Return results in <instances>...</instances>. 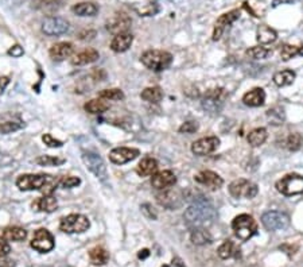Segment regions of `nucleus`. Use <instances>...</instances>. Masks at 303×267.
Listing matches in <instances>:
<instances>
[{
  "label": "nucleus",
  "instance_id": "5fc2aeb1",
  "mask_svg": "<svg viewBox=\"0 0 303 267\" xmlns=\"http://www.w3.org/2000/svg\"><path fill=\"white\" fill-rule=\"evenodd\" d=\"M280 250H283V251H286V250H287L288 255H293L294 251H297V247L290 246V244H284V246H280Z\"/></svg>",
  "mask_w": 303,
  "mask_h": 267
},
{
  "label": "nucleus",
  "instance_id": "4468645a",
  "mask_svg": "<svg viewBox=\"0 0 303 267\" xmlns=\"http://www.w3.org/2000/svg\"><path fill=\"white\" fill-rule=\"evenodd\" d=\"M240 18V11L233 10L231 12H227L224 14L217 19L216 25H214V31H213V41H218L221 35L224 34V31L227 27H229L232 25L233 22H236Z\"/></svg>",
  "mask_w": 303,
  "mask_h": 267
},
{
  "label": "nucleus",
  "instance_id": "4d7b16f0",
  "mask_svg": "<svg viewBox=\"0 0 303 267\" xmlns=\"http://www.w3.org/2000/svg\"><path fill=\"white\" fill-rule=\"evenodd\" d=\"M288 1H291V0H273V5L276 7V5L280 4V3H288Z\"/></svg>",
  "mask_w": 303,
  "mask_h": 267
},
{
  "label": "nucleus",
  "instance_id": "de8ad7c7",
  "mask_svg": "<svg viewBox=\"0 0 303 267\" xmlns=\"http://www.w3.org/2000/svg\"><path fill=\"white\" fill-rule=\"evenodd\" d=\"M11 252V246L8 241L5 240L4 237H0V259L5 258Z\"/></svg>",
  "mask_w": 303,
  "mask_h": 267
},
{
  "label": "nucleus",
  "instance_id": "dca6fc26",
  "mask_svg": "<svg viewBox=\"0 0 303 267\" xmlns=\"http://www.w3.org/2000/svg\"><path fill=\"white\" fill-rule=\"evenodd\" d=\"M227 98V92L222 88H216V89H210L205 93V99H203V108L207 111H213L216 112L218 111V104L222 105L224 99Z\"/></svg>",
  "mask_w": 303,
  "mask_h": 267
},
{
  "label": "nucleus",
  "instance_id": "5701e85b",
  "mask_svg": "<svg viewBox=\"0 0 303 267\" xmlns=\"http://www.w3.org/2000/svg\"><path fill=\"white\" fill-rule=\"evenodd\" d=\"M33 209H35L38 212H46V213H51L57 209L58 206V202H57V199L54 196H43L40 199H36L34 202H33Z\"/></svg>",
  "mask_w": 303,
  "mask_h": 267
},
{
  "label": "nucleus",
  "instance_id": "c03bdc74",
  "mask_svg": "<svg viewBox=\"0 0 303 267\" xmlns=\"http://www.w3.org/2000/svg\"><path fill=\"white\" fill-rule=\"evenodd\" d=\"M81 184V180L78 177H65V178H61L60 180V186L64 189H70V188H76Z\"/></svg>",
  "mask_w": 303,
  "mask_h": 267
},
{
  "label": "nucleus",
  "instance_id": "c9c22d12",
  "mask_svg": "<svg viewBox=\"0 0 303 267\" xmlns=\"http://www.w3.org/2000/svg\"><path fill=\"white\" fill-rule=\"evenodd\" d=\"M134 10L136 11L140 16H152L158 14L159 5L155 1H147V3H143V4L134 5Z\"/></svg>",
  "mask_w": 303,
  "mask_h": 267
},
{
  "label": "nucleus",
  "instance_id": "c85d7f7f",
  "mask_svg": "<svg viewBox=\"0 0 303 267\" xmlns=\"http://www.w3.org/2000/svg\"><path fill=\"white\" fill-rule=\"evenodd\" d=\"M217 254L221 259H231V258L238 257V255H240V251H238L237 247L235 246L233 241L225 240L221 246L218 247Z\"/></svg>",
  "mask_w": 303,
  "mask_h": 267
},
{
  "label": "nucleus",
  "instance_id": "b1692460",
  "mask_svg": "<svg viewBox=\"0 0 303 267\" xmlns=\"http://www.w3.org/2000/svg\"><path fill=\"white\" fill-rule=\"evenodd\" d=\"M266 101V92L262 88H255L242 96V103L248 107H260Z\"/></svg>",
  "mask_w": 303,
  "mask_h": 267
},
{
  "label": "nucleus",
  "instance_id": "9b49d317",
  "mask_svg": "<svg viewBox=\"0 0 303 267\" xmlns=\"http://www.w3.org/2000/svg\"><path fill=\"white\" fill-rule=\"evenodd\" d=\"M67 30H69V22L60 16H47L45 21L42 22V31L49 36L65 34Z\"/></svg>",
  "mask_w": 303,
  "mask_h": 267
},
{
  "label": "nucleus",
  "instance_id": "6e6d98bb",
  "mask_svg": "<svg viewBox=\"0 0 303 267\" xmlns=\"http://www.w3.org/2000/svg\"><path fill=\"white\" fill-rule=\"evenodd\" d=\"M148 257H150V250H147V248L140 250L139 254H137V258H139V259H146V258H148Z\"/></svg>",
  "mask_w": 303,
  "mask_h": 267
},
{
  "label": "nucleus",
  "instance_id": "cd10ccee",
  "mask_svg": "<svg viewBox=\"0 0 303 267\" xmlns=\"http://www.w3.org/2000/svg\"><path fill=\"white\" fill-rule=\"evenodd\" d=\"M73 12L78 16H95L99 12V7L92 1H82L73 5Z\"/></svg>",
  "mask_w": 303,
  "mask_h": 267
},
{
  "label": "nucleus",
  "instance_id": "f257e3e1",
  "mask_svg": "<svg viewBox=\"0 0 303 267\" xmlns=\"http://www.w3.org/2000/svg\"><path fill=\"white\" fill-rule=\"evenodd\" d=\"M60 180L50 174H23L18 177L16 186L23 192L39 190L43 196H51L60 186Z\"/></svg>",
  "mask_w": 303,
  "mask_h": 267
},
{
  "label": "nucleus",
  "instance_id": "a19ab883",
  "mask_svg": "<svg viewBox=\"0 0 303 267\" xmlns=\"http://www.w3.org/2000/svg\"><path fill=\"white\" fill-rule=\"evenodd\" d=\"M286 144H287V149L290 150V151H298V150L302 147V144H303L302 134H299V133L290 134Z\"/></svg>",
  "mask_w": 303,
  "mask_h": 267
},
{
  "label": "nucleus",
  "instance_id": "a211bd4d",
  "mask_svg": "<svg viewBox=\"0 0 303 267\" xmlns=\"http://www.w3.org/2000/svg\"><path fill=\"white\" fill-rule=\"evenodd\" d=\"M140 154V151L137 149H130V147H116L109 153V160L116 165H123L127 162H131L137 155Z\"/></svg>",
  "mask_w": 303,
  "mask_h": 267
},
{
  "label": "nucleus",
  "instance_id": "0eeeda50",
  "mask_svg": "<svg viewBox=\"0 0 303 267\" xmlns=\"http://www.w3.org/2000/svg\"><path fill=\"white\" fill-rule=\"evenodd\" d=\"M82 161L85 164L86 169L96 175L97 178H100L102 181L106 180L108 173H106L105 162L102 161L100 155L93 153V151H84L82 153Z\"/></svg>",
  "mask_w": 303,
  "mask_h": 267
},
{
  "label": "nucleus",
  "instance_id": "bb28decb",
  "mask_svg": "<svg viewBox=\"0 0 303 267\" xmlns=\"http://www.w3.org/2000/svg\"><path fill=\"white\" fill-rule=\"evenodd\" d=\"M276 38H278V34H276V31L271 29V27L266 26V25H262V26L258 27L256 39H258L259 43L268 45V43H272V42L276 41Z\"/></svg>",
  "mask_w": 303,
  "mask_h": 267
},
{
  "label": "nucleus",
  "instance_id": "f704fd0d",
  "mask_svg": "<svg viewBox=\"0 0 303 267\" xmlns=\"http://www.w3.org/2000/svg\"><path fill=\"white\" fill-rule=\"evenodd\" d=\"M140 96L143 100H146L148 103H159L163 99V92L159 87H150L146 88Z\"/></svg>",
  "mask_w": 303,
  "mask_h": 267
},
{
  "label": "nucleus",
  "instance_id": "ea45409f",
  "mask_svg": "<svg viewBox=\"0 0 303 267\" xmlns=\"http://www.w3.org/2000/svg\"><path fill=\"white\" fill-rule=\"evenodd\" d=\"M269 54H271V50L263 46L251 47V49H248L247 52H245V56L252 58V60H264V58H267Z\"/></svg>",
  "mask_w": 303,
  "mask_h": 267
},
{
  "label": "nucleus",
  "instance_id": "412c9836",
  "mask_svg": "<svg viewBox=\"0 0 303 267\" xmlns=\"http://www.w3.org/2000/svg\"><path fill=\"white\" fill-rule=\"evenodd\" d=\"M100 58V54L95 49H86L84 52H80L71 57V65L74 67H82V65H88L92 62H96Z\"/></svg>",
  "mask_w": 303,
  "mask_h": 267
},
{
  "label": "nucleus",
  "instance_id": "37998d69",
  "mask_svg": "<svg viewBox=\"0 0 303 267\" xmlns=\"http://www.w3.org/2000/svg\"><path fill=\"white\" fill-rule=\"evenodd\" d=\"M267 116L269 118V120H271V123L272 124H280L284 120V113H283V109L282 108H272V109H269L267 112Z\"/></svg>",
  "mask_w": 303,
  "mask_h": 267
},
{
  "label": "nucleus",
  "instance_id": "20e7f679",
  "mask_svg": "<svg viewBox=\"0 0 303 267\" xmlns=\"http://www.w3.org/2000/svg\"><path fill=\"white\" fill-rule=\"evenodd\" d=\"M232 228L235 231V235L242 241L249 240L253 235H256L258 232V223L255 221L251 215L242 213L235 217L232 221Z\"/></svg>",
  "mask_w": 303,
  "mask_h": 267
},
{
  "label": "nucleus",
  "instance_id": "a18cd8bd",
  "mask_svg": "<svg viewBox=\"0 0 303 267\" xmlns=\"http://www.w3.org/2000/svg\"><path fill=\"white\" fill-rule=\"evenodd\" d=\"M42 140H43V143L47 146V147H51V149H58V147H62L64 146V143L61 142V140H58V139H56L51 134H45L43 136H42Z\"/></svg>",
  "mask_w": 303,
  "mask_h": 267
},
{
  "label": "nucleus",
  "instance_id": "f3484780",
  "mask_svg": "<svg viewBox=\"0 0 303 267\" xmlns=\"http://www.w3.org/2000/svg\"><path fill=\"white\" fill-rule=\"evenodd\" d=\"M131 18L126 14H117L112 18L111 21L106 22V30L112 33L113 35H119L123 33H128V29L131 27Z\"/></svg>",
  "mask_w": 303,
  "mask_h": 267
},
{
  "label": "nucleus",
  "instance_id": "ddd939ff",
  "mask_svg": "<svg viewBox=\"0 0 303 267\" xmlns=\"http://www.w3.org/2000/svg\"><path fill=\"white\" fill-rule=\"evenodd\" d=\"M194 181L200 184L203 188H206L209 190H217L220 189L224 184V180L221 177L214 173V171H210V170H203V171H200L196 177H194Z\"/></svg>",
  "mask_w": 303,
  "mask_h": 267
},
{
  "label": "nucleus",
  "instance_id": "4be33fe9",
  "mask_svg": "<svg viewBox=\"0 0 303 267\" xmlns=\"http://www.w3.org/2000/svg\"><path fill=\"white\" fill-rule=\"evenodd\" d=\"M134 42V35L130 33H123L119 35H115V38L111 42V49L115 53H124L131 47Z\"/></svg>",
  "mask_w": 303,
  "mask_h": 267
},
{
  "label": "nucleus",
  "instance_id": "603ef678",
  "mask_svg": "<svg viewBox=\"0 0 303 267\" xmlns=\"http://www.w3.org/2000/svg\"><path fill=\"white\" fill-rule=\"evenodd\" d=\"M8 84H10V77H7V76H1L0 77V95L3 93V91L7 88Z\"/></svg>",
  "mask_w": 303,
  "mask_h": 267
},
{
  "label": "nucleus",
  "instance_id": "a878e982",
  "mask_svg": "<svg viewBox=\"0 0 303 267\" xmlns=\"http://www.w3.org/2000/svg\"><path fill=\"white\" fill-rule=\"evenodd\" d=\"M89 259L92 265L95 266H104L109 261V252L102 247H93L89 251Z\"/></svg>",
  "mask_w": 303,
  "mask_h": 267
},
{
  "label": "nucleus",
  "instance_id": "39448f33",
  "mask_svg": "<svg viewBox=\"0 0 303 267\" xmlns=\"http://www.w3.org/2000/svg\"><path fill=\"white\" fill-rule=\"evenodd\" d=\"M91 221L84 215L71 213L65 216L60 223V230L65 234H82L89 230Z\"/></svg>",
  "mask_w": 303,
  "mask_h": 267
},
{
  "label": "nucleus",
  "instance_id": "7c9ffc66",
  "mask_svg": "<svg viewBox=\"0 0 303 267\" xmlns=\"http://www.w3.org/2000/svg\"><path fill=\"white\" fill-rule=\"evenodd\" d=\"M109 109V104L106 103V100L104 99H93L91 101H88L85 104V111L89 113H93V115H97V113H102Z\"/></svg>",
  "mask_w": 303,
  "mask_h": 267
},
{
  "label": "nucleus",
  "instance_id": "473e14b6",
  "mask_svg": "<svg viewBox=\"0 0 303 267\" xmlns=\"http://www.w3.org/2000/svg\"><path fill=\"white\" fill-rule=\"evenodd\" d=\"M192 241L197 246H203V244H209L212 243V236L209 231H206L205 228H196L192 231Z\"/></svg>",
  "mask_w": 303,
  "mask_h": 267
},
{
  "label": "nucleus",
  "instance_id": "c756f323",
  "mask_svg": "<svg viewBox=\"0 0 303 267\" xmlns=\"http://www.w3.org/2000/svg\"><path fill=\"white\" fill-rule=\"evenodd\" d=\"M3 237L7 241H23L27 237V231L20 227H8L3 231Z\"/></svg>",
  "mask_w": 303,
  "mask_h": 267
},
{
  "label": "nucleus",
  "instance_id": "09e8293b",
  "mask_svg": "<svg viewBox=\"0 0 303 267\" xmlns=\"http://www.w3.org/2000/svg\"><path fill=\"white\" fill-rule=\"evenodd\" d=\"M141 212L144 213V216H146L147 219H150V220H157V212L154 211V208H152L150 204H143V205H141Z\"/></svg>",
  "mask_w": 303,
  "mask_h": 267
},
{
  "label": "nucleus",
  "instance_id": "6e6552de",
  "mask_svg": "<svg viewBox=\"0 0 303 267\" xmlns=\"http://www.w3.org/2000/svg\"><path fill=\"white\" fill-rule=\"evenodd\" d=\"M30 244L31 248H34L35 251L40 252V254H46V252H50L54 248L56 241H54V236L51 235L50 231H47L46 228H39L34 234Z\"/></svg>",
  "mask_w": 303,
  "mask_h": 267
},
{
  "label": "nucleus",
  "instance_id": "4c0bfd02",
  "mask_svg": "<svg viewBox=\"0 0 303 267\" xmlns=\"http://www.w3.org/2000/svg\"><path fill=\"white\" fill-rule=\"evenodd\" d=\"M25 123L20 119H12V120H5L0 122V134H11L14 131L23 129Z\"/></svg>",
  "mask_w": 303,
  "mask_h": 267
},
{
  "label": "nucleus",
  "instance_id": "72a5a7b5",
  "mask_svg": "<svg viewBox=\"0 0 303 267\" xmlns=\"http://www.w3.org/2000/svg\"><path fill=\"white\" fill-rule=\"evenodd\" d=\"M267 139V131L266 129H255L248 134V143L252 147H259L262 146Z\"/></svg>",
  "mask_w": 303,
  "mask_h": 267
},
{
  "label": "nucleus",
  "instance_id": "13d9d810",
  "mask_svg": "<svg viewBox=\"0 0 303 267\" xmlns=\"http://www.w3.org/2000/svg\"><path fill=\"white\" fill-rule=\"evenodd\" d=\"M162 267H168V266H167V265H163V266H162Z\"/></svg>",
  "mask_w": 303,
  "mask_h": 267
},
{
  "label": "nucleus",
  "instance_id": "49530a36",
  "mask_svg": "<svg viewBox=\"0 0 303 267\" xmlns=\"http://www.w3.org/2000/svg\"><path fill=\"white\" fill-rule=\"evenodd\" d=\"M198 130V123L197 122H186L179 127V133L181 134H194Z\"/></svg>",
  "mask_w": 303,
  "mask_h": 267
},
{
  "label": "nucleus",
  "instance_id": "aec40b11",
  "mask_svg": "<svg viewBox=\"0 0 303 267\" xmlns=\"http://www.w3.org/2000/svg\"><path fill=\"white\" fill-rule=\"evenodd\" d=\"M49 54L54 61H64L73 54V45L70 42H58L50 47Z\"/></svg>",
  "mask_w": 303,
  "mask_h": 267
},
{
  "label": "nucleus",
  "instance_id": "2f4dec72",
  "mask_svg": "<svg viewBox=\"0 0 303 267\" xmlns=\"http://www.w3.org/2000/svg\"><path fill=\"white\" fill-rule=\"evenodd\" d=\"M294 80H295V72L290 70V69H286V70H282V72H278L273 74V82H275L278 87L291 85Z\"/></svg>",
  "mask_w": 303,
  "mask_h": 267
},
{
  "label": "nucleus",
  "instance_id": "1a4fd4ad",
  "mask_svg": "<svg viewBox=\"0 0 303 267\" xmlns=\"http://www.w3.org/2000/svg\"><path fill=\"white\" fill-rule=\"evenodd\" d=\"M258 185L253 184L251 181L244 180V178H238V180H235L229 185V193L235 197V199H241V197H245V199H253L255 196L258 195Z\"/></svg>",
  "mask_w": 303,
  "mask_h": 267
},
{
  "label": "nucleus",
  "instance_id": "864d4df0",
  "mask_svg": "<svg viewBox=\"0 0 303 267\" xmlns=\"http://www.w3.org/2000/svg\"><path fill=\"white\" fill-rule=\"evenodd\" d=\"M15 263L10 261V259H5V258H1L0 259V267H14Z\"/></svg>",
  "mask_w": 303,
  "mask_h": 267
},
{
  "label": "nucleus",
  "instance_id": "58836bf2",
  "mask_svg": "<svg viewBox=\"0 0 303 267\" xmlns=\"http://www.w3.org/2000/svg\"><path fill=\"white\" fill-rule=\"evenodd\" d=\"M99 98L104 99V100H112V101H120L124 99V93L121 89L113 88V89H102L99 92Z\"/></svg>",
  "mask_w": 303,
  "mask_h": 267
},
{
  "label": "nucleus",
  "instance_id": "8fccbe9b",
  "mask_svg": "<svg viewBox=\"0 0 303 267\" xmlns=\"http://www.w3.org/2000/svg\"><path fill=\"white\" fill-rule=\"evenodd\" d=\"M23 53H25L23 52V47H20L19 45H15V46H12L10 50H8V54L15 57V58H19V57L23 56Z\"/></svg>",
  "mask_w": 303,
  "mask_h": 267
},
{
  "label": "nucleus",
  "instance_id": "7ed1b4c3",
  "mask_svg": "<svg viewBox=\"0 0 303 267\" xmlns=\"http://www.w3.org/2000/svg\"><path fill=\"white\" fill-rule=\"evenodd\" d=\"M141 64L154 72H162L171 65L172 56L163 50H147L141 54Z\"/></svg>",
  "mask_w": 303,
  "mask_h": 267
},
{
  "label": "nucleus",
  "instance_id": "393cba45",
  "mask_svg": "<svg viewBox=\"0 0 303 267\" xmlns=\"http://www.w3.org/2000/svg\"><path fill=\"white\" fill-rule=\"evenodd\" d=\"M158 170V162L157 160H154L151 157H147L139 162L136 167L137 175L140 177H148V175H154Z\"/></svg>",
  "mask_w": 303,
  "mask_h": 267
},
{
  "label": "nucleus",
  "instance_id": "6ab92c4d",
  "mask_svg": "<svg viewBox=\"0 0 303 267\" xmlns=\"http://www.w3.org/2000/svg\"><path fill=\"white\" fill-rule=\"evenodd\" d=\"M175 182H177L175 174L170 170H163L152 175L151 185L158 190H165L175 185Z\"/></svg>",
  "mask_w": 303,
  "mask_h": 267
},
{
  "label": "nucleus",
  "instance_id": "2eb2a0df",
  "mask_svg": "<svg viewBox=\"0 0 303 267\" xmlns=\"http://www.w3.org/2000/svg\"><path fill=\"white\" fill-rule=\"evenodd\" d=\"M220 146V139L217 136H209V138H202L196 140L192 144L193 154L196 155H207L217 150Z\"/></svg>",
  "mask_w": 303,
  "mask_h": 267
},
{
  "label": "nucleus",
  "instance_id": "e433bc0d",
  "mask_svg": "<svg viewBox=\"0 0 303 267\" xmlns=\"http://www.w3.org/2000/svg\"><path fill=\"white\" fill-rule=\"evenodd\" d=\"M303 56V46H294V45H283L280 49V57L283 61H288L294 57Z\"/></svg>",
  "mask_w": 303,
  "mask_h": 267
},
{
  "label": "nucleus",
  "instance_id": "79ce46f5",
  "mask_svg": "<svg viewBox=\"0 0 303 267\" xmlns=\"http://www.w3.org/2000/svg\"><path fill=\"white\" fill-rule=\"evenodd\" d=\"M35 162L40 166H58V165L65 164V158H58V157H51V155H40L35 160Z\"/></svg>",
  "mask_w": 303,
  "mask_h": 267
},
{
  "label": "nucleus",
  "instance_id": "423d86ee",
  "mask_svg": "<svg viewBox=\"0 0 303 267\" xmlns=\"http://www.w3.org/2000/svg\"><path fill=\"white\" fill-rule=\"evenodd\" d=\"M276 189L284 196H297L303 193V177L299 174H287L276 182Z\"/></svg>",
  "mask_w": 303,
  "mask_h": 267
},
{
  "label": "nucleus",
  "instance_id": "3c124183",
  "mask_svg": "<svg viewBox=\"0 0 303 267\" xmlns=\"http://www.w3.org/2000/svg\"><path fill=\"white\" fill-rule=\"evenodd\" d=\"M95 35H96L95 31H82L80 35H78V38H80L81 41H86V39H93Z\"/></svg>",
  "mask_w": 303,
  "mask_h": 267
},
{
  "label": "nucleus",
  "instance_id": "f8f14e48",
  "mask_svg": "<svg viewBox=\"0 0 303 267\" xmlns=\"http://www.w3.org/2000/svg\"><path fill=\"white\" fill-rule=\"evenodd\" d=\"M157 201L162 206L167 208V209H175V208H179L182 205L183 196L178 190L165 189L161 190V193H158Z\"/></svg>",
  "mask_w": 303,
  "mask_h": 267
},
{
  "label": "nucleus",
  "instance_id": "f03ea898",
  "mask_svg": "<svg viewBox=\"0 0 303 267\" xmlns=\"http://www.w3.org/2000/svg\"><path fill=\"white\" fill-rule=\"evenodd\" d=\"M216 216V212L212 206L205 202H197L187 208V211L183 215V219L186 221L187 227L192 230L196 228H203L207 223H212Z\"/></svg>",
  "mask_w": 303,
  "mask_h": 267
},
{
  "label": "nucleus",
  "instance_id": "9d476101",
  "mask_svg": "<svg viewBox=\"0 0 303 267\" xmlns=\"http://www.w3.org/2000/svg\"><path fill=\"white\" fill-rule=\"evenodd\" d=\"M262 223L267 231H280V230L287 228L290 224V219L287 215H284L282 212L269 211L262 216Z\"/></svg>",
  "mask_w": 303,
  "mask_h": 267
}]
</instances>
